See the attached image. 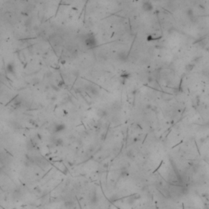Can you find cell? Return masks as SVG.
<instances>
[{
	"mask_svg": "<svg viewBox=\"0 0 209 209\" xmlns=\"http://www.w3.org/2000/svg\"><path fill=\"white\" fill-rule=\"evenodd\" d=\"M85 45L87 48L89 49H92V48H94L97 46V39L96 37H95L93 35H87V38L85 39Z\"/></svg>",
	"mask_w": 209,
	"mask_h": 209,
	"instance_id": "cell-1",
	"label": "cell"
},
{
	"mask_svg": "<svg viewBox=\"0 0 209 209\" xmlns=\"http://www.w3.org/2000/svg\"><path fill=\"white\" fill-rule=\"evenodd\" d=\"M142 8L144 11H146V12H150L152 9H153V6H152L151 3L150 2H145L143 3V5H142Z\"/></svg>",
	"mask_w": 209,
	"mask_h": 209,
	"instance_id": "cell-2",
	"label": "cell"
},
{
	"mask_svg": "<svg viewBox=\"0 0 209 209\" xmlns=\"http://www.w3.org/2000/svg\"><path fill=\"white\" fill-rule=\"evenodd\" d=\"M65 128H66L65 124H63V123H57V124L55 125L54 131L56 132H62L63 130H65Z\"/></svg>",
	"mask_w": 209,
	"mask_h": 209,
	"instance_id": "cell-3",
	"label": "cell"
},
{
	"mask_svg": "<svg viewBox=\"0 0 209 209\" xmlns=\"http://www.w3.org/2000/svg\"><path fill=\"white\" fill-rule=\"evenodd\" d=\"M7 70L9 74H14L15 73V67L12 63H9L7 66Z\"/></svg>",
	"mask_w": 209,
	"mask_h": 209,
	"instance_id": "cell-4",
	"label": "cell"
}]
</instances>
